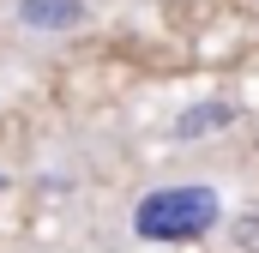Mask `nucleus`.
I'll list each match as a JSON object with an SVG mask.
<instances>
[{"label":"nucleus","mask_w":259,"mask_h":253,"mask_svg":"<svg viewBox=\"0 0 259 253\" xmlns=\"http://www.w3.org/2000/svg\"><path fill=\"white\" fill-rule=\"evenodd\" d=\"M229 223V199L211 181H169V187H151L133 199L127 229L133 241H151V247H187L205 241Z\"/></svg>","instance_id":"1"},{"label":"nucleus","mask_w":259,"mask_h":253,"mask_svg":"<svg viewBox=\"0 0 259 253\" xmlns=\"http://www.w3.org/2000/svg\"><path fill=\"white\" fill-rule=\"evenodd\" d=\"M12 24L30 43H66V36H78L91 24V0H18Z\"/></svg>","instance_id":"2"},{"label":"nucleus","mask_w":259,"mask_h":253,"mask_svg":"<svg viewBox=\"0 0 259 253\" xmlns=\"http://www.w3.org/2000/svg\"><path fill=\"white\" fill-rule=\"evenodd\" d=\"M241 121V109L229 103V97H199V103H187L181 115H175V139L181 145H199V139H211V133H229V126Z\"/></svg>","instance_id":"3"},{"label":"nucleus","mask_w":259,"mask_h":253,"mask_svg":"<svg viewBox=\"0 0 259 253\" xmlns=\"http://www.w3.org/2000/svg\"><path fill=\"white\" fill-rule=\"evenodd\" d=\"M223 235H229V247L235 253H259V211H229V223H223Z\"/></svg>","instance_id":"4"}]
</instances>
